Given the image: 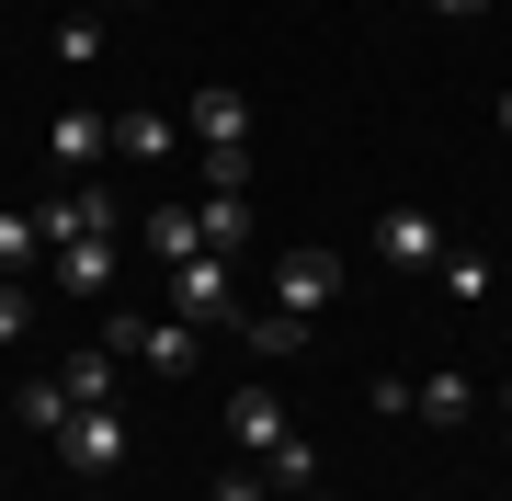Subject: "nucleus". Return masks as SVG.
<instances>
[{"label": "nucleus", "mask_w": 512, "mask_h": 501, "mask_svg": "<svg viewBox=\"0 0 512 501\" xmlns=\"http://www.w3.org/2000/svg\"><path fill=\"white\" fill-rule=\"evenodd\" d=\"M296 501H330V490H296Z\"/></svg>", "instance_id": "nucleus-25"}, {"label": "nucleus", "mask_w": 512, "mask_h": 501, "mask_svg": "<svg viewBox=\"0 0 512 501\" xmlns=\"http://www.w3.org/2000/svg\"><path fill=\"white\" fill-rule=\"evenodd\" d=\"M376 262L433 274V262H444V217H433V205H387V217H376Z\"/></svg>", "instance_id": "nucleus-4"}, {"label": "nucleus", "mask_w": 512, "mask_h": 501, "mask_svg": "<svg viewBox=\"0 0 512 501\" xmlns=\"http://www.w3.org/2000/svg\"><path fill=\"white\" fill-rule=\"evenodd\" d=\"M23 331H35V297H23L12 274H0V342H23Z\"/></svg>", "instance_id": "nucleus-20"}, {"label": "nucleus", "mask_w": 512, "mask_h": 501, "mask_svg": "<svg viewBox=\"0 0 512 501\" xmlns=\"http://www.w3.org/2000/svg\"><path fill=\"white\" fill-rule=\"evenodd\" d=\"M171 137H183L171 114H114V149L126 160H171Z\"/></svg>", "instance_id": "nucleus-14"}, {"label": "nucleus", "mask_w": 512, "mask_h": 501, "mask_svg": "<svg viewBox=\"0 0 512 501\" xmlns=\"http://www.w3.org/2000/svg\"><path fill=\"white\" fill-rule=\"evenodd\" d=\"M57 456H69L80 479H114V467H126V422H114V410H69V422H57Z\"/></svg>", "instance_id": "nucleus-6"}, {"label": "nucleus", "mask_w": 512, "mask_h": 501, "mask_svg": "<svg viewBox=\"0 0 512 501\" xmlns=\"http://www.w3.org/2000/svg\"><path fill=\"white\" fill-rule=\"evenodd\" d=\"M57 285L69 297H103L114 285V240H57Z\"/></svg>", "instance_id": "nucleus-12"}, {"label": "nucleus", "mask_w": 512, "mask_h": 501, "mask_svg": "<svg viewBox=\"0 0 512 501\" xmlns=\"http://www.w3.org/2000/svg\"><path fill=\"white\" fill-rule=\"evenodd\" d=\"M171 319H194V331H228V319H239V262H228V251L171 262Z\"/></svg>", "instance_id": "nucleus-1"}, {"label": "nucleus", "mask_w": 512, "mask_h": 501, "mask_svg": "<svg viewBox=\"0 0 512 501\" xmlns=\"http://www.w3.org/2000/svg\"><path fill=\"white\" fill-rule=\"evenodd\" d=\"M57 388H69V410H114V388H126V353H114V342H80L69 365H57Z\"/></svg>", "instance_id": "nucleus-7"}, {"label": "nucleus", "mask_w": 512, "mask_h": 501, "mask_svg": "<svg viewBox=\"0 0 512 501\" xmlns=\"http://www.w3.org/2000/svg\"><path fill=\"white\" fill-rule=\"evenodd\" d=\"M23 422L57 433V422H69V388H57V376H35V388H23Z\"/></svg>", "instance_id": "nucleus-18"}, {"label": "nucleus", "mask_w": 512, "mask_h": 501, "mask_svg": "<svg viewBox=\"0 0 512 501\" xmlns=\"http://www.w3.org/2000/svg\"><path fill=\"white\" fill-rule=\"evenodd\" d=\"M35 240H114V205L103 194H46L35 205Z\"/></svg>", "instance_id": "nucleus-10"}, {"label": "nucleus", "mask_w": 512, "mask_h": 501, "mask_svg": "<svg viewBox=\"0 0 512 501\" xmlns=\"http://www.w3.org/2000/svg\"><path fill=\"white\" fill-rule=\"evenodd\" d=\"M285 433H296V422H285L274 388H239V399H228V445H239V456H274Z\"/></svg>", "instance_id": "nucleus-9"}, {"label": "nucleus", "mask_w": 512, "mask_h": 501, "mask_svg": "<svg viewBox=\"0 0 512 501\" xmlns=\"http://www.w3.org/2000/svg\"><path fill=\"white\" fill-rule=\"evenodd\" d=\"M103 149H114V126H103L92 103H57V114H46V160H57V171H80V160H103Z\"/></svg>", "instance_id": "nucleus-8"}, {"label": "nucleus", "mask_w": 512, "mask_h": 501, "mask_svg": "<svg viewBox=\"0 0 512 501\" xmlns=\"http://www.w3.org/2000/svg\"><path fill=\"white\" fill-rule=\"evenodd\" d=\"M410 410H433V422H467V410H478L467 365H456V376H421V388H410Z\"/></svg>", "instance_id": "nucleus-16"}, {"label": "nucleus", "mask_w": 512, "mask_h": 501, "mask_svg": "<svg viewBox=\"0 0 512 501\" xmlns=\"http://www.w3.org/2000/svg\"><path fill=\"white\" fill-rule=\"evenodd\" d=\"M80 12H103V0H80Z\"/></svg>", "instance_id": "nucleus-26"}, {"label": "nucleus", "mask_w": 512, "mask_h": 501, "mask_svg": "<svg viewBox=\"0 0 512 501\" xmlns=\"http://www.w3.org/2000/svg\"><path fill=\"white\" fill-rule=\"evenodd\" d=\"M23 262H35V217H12V205H0V274H23Z\"/></svg>", "instance_id": "nucleus-19"}, {"label": "nucleus", "mask_w": 512, "mask_h": 501, "mask_svg": "<svg viewBox=\"0 0 512 501\" xmlns=\"http://www.w3.org/2000/svg\"><path fill=\"white\" fill-rule=\"evenodd\" d=\"M194 228H205V251H251V205H239L228 183H205V205H194Z\"/></svg>", "instance_id": "nucleus-11"}, {"label": "nucleus", "mask_w": 512, "mask_h": 501, "mask_svg": "<svg viewBox=\"0 0 512 501\" xmlns=\"http://www.w3.org/2000/svg\"><path fill=\"white\" fill-rule=\"evenodd\" d=\"M103 342L126 353V365H148V376H194V353H205L194 319H103Z\"/></svg>", "instance_id": "nucleus-2"}, {"label": "nucleus", "mask_w": 512, "mask_h": 501, "mask_svg": "<svg viewBox=\"0 0 512 501\" xmlns=\"http://www.w3.org/2000/svg\"><path fill=\"white\" fill-rule=\"evenodd\" d=\"M501 137H512V92H501Z\"/></svg>", "instance_id": "nucleus-24"}, {"label": "nucleus", "mask_w": 512, "mask_h": 501, "mask_svg": "<svg viewBox=\"0 0 512 501\" xmlns=\"http://www.w3.org/2000/svg\"><path fill=\"white\" fill-rule=\"evenodd\" d=\"M92 57H103V12H69L57 23V69H92Z\"/></svg>", "instance_id": "nucleus-17"}, {"label": "nucleus", "mask_w": 512, "mask_h": 501, "mask_svg": "<svg viewBox=\"0 0 512 501\" xmlns=\"http://www.w3.org/2000/svg\"><path fill=\"white\" fill-rule=\"evenodd\" d=\"M239 331H251V353H262V365H285V353H308V319H285V308L239 319Z\"/></svg>", "instance_id": "nucleus-15"}, {"label": "nucleus", "mask_w": 512, "mask_h": 501, "mask_svg": "<svg viewBox=\"0 0 512 501\" xmlns=\"http://www.w3.org/2000/svg\"><path fill=\"white\" fill-rule=\"evenodd\" d=\"M433 12H444V23H467V12H490V0H433Z\"/></svg>", "instance_id": "nucleus-22"}, {"label": "nucleus", "mask_w": 512, "mask_h": 501, "mask_svg": "<svg viewBox=\"0 0 512 501\" xmlns=\"http://www.w3.org/2000/svg\"><path fill=\"white\" fill-rule=\"evenodd\" d=\"M330 297H342V262L330 251H274V308L285 319H319Z\"/></svg>", "instance_id": "nucleus-5"}, {"label": "nucleus", "mask_w": 512, "mask_h": 501, "mask_svg": "<svg viewBox=\"0 0 512 501\" xmlns=\"http://www.w3.org/2000/svg\"><path fill=\"white\" fill-rule=\"evenodd\" d=\"M501 467H512V410H501Z\"/></svg>", "instance_id": "nucleus-23"}, {"label": "nucleus", "mask_w": 512, "mask_h": 501, "mask_svg": "<svg viewBox=\"0 0 512 501\" xmlns=\"http://www.w3.org/2000/svg\"><path fill=\"white\" fill-rule=\"evenodd\" d=\"M183 126H194L205 160H217V149H251V92H239V80H205V92L183 103Z\"/></svg>", "instance_id": "nucleus-3"}, {"label": "nucleus", "mask_w": 512, "mask_h": 501, "mask_svg": "<svg viewBox=\"0 0 512 501\" xmlns=\"http://www.w3.org/2000/svg\"><path fill=\"white\" fill-rule=\"evenodd\" d=\"M217 501H274V479H262V467H228V479H217Z\"/></svg>", "instance_id": "nucleus-21"}, {"label": "nucleus", "mask_w": 512, "mask_h": 501, "mask_svg": "<svg viewBox=\"0 0 512 501\" xmlns=\"http://www.w3.org/2000/svg\"><path fill=\"white\" fill-rule=\"evenodd\" d=\"M148 251H160V262H194V251H205L194 205H148Z\"/></svg>", "instance_id": "nucleus-13"}]
</instances>
